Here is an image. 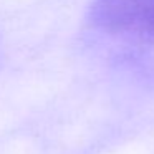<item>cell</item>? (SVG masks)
I'll return each mask as SVG.
<instances>
[{"mask_svg": "<svg viewBox=\"0 0 154 154\" xmlns=\"http://www.w3.org/2000/svg\"><path fill=\"white\" fill-rule=\"evenodd\" d=\"M86 20L113 40L154 45V0H91Z\"/></svg>", "mask_w": 154, "mask_h": 154, "instance_id": "1", "label": "cell"}]
</instances>
